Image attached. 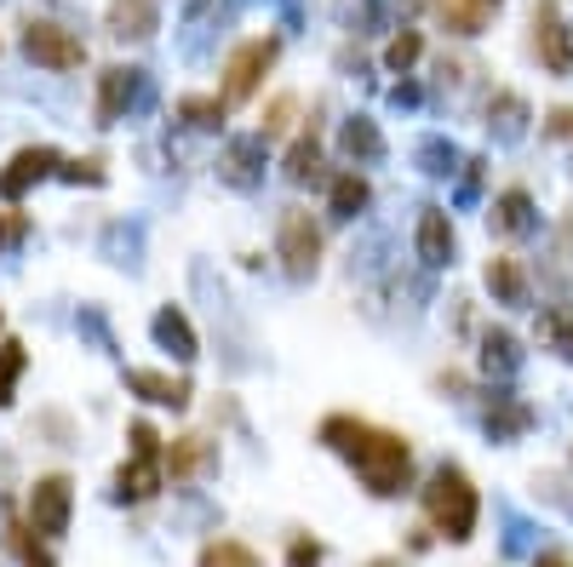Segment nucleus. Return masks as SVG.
<instances>
[{
	"instance_id": "38",
	"label": "nucleus",
	"mask_w": 573,
	"mask_h": 567,
	"mask_svg": "<svg viewBox=\"0 0 573 567\" xmlns=\"http://www.w3.org/2000/svg\"><path fill=\"white\" fill-rule=\"evenodd\" d=\"M132 453H161V436H155V424H132Z\"/></svg>"
},
{
	"instance_id": "7",
	"label": "nucleus",
	"mask_w": 573,
	"mask_h": 567,
	"mask_svg": "<svg viewBox=\"0 0 573 567\" xmlns=\"http://www.w3.org/2000/svg\"><path fill=\"white\" fill-rule=\"evenodd\" d=\"M533 47L551 75H573V35L556 12V0H533Z\"/></svg>"
},
{
	"instance_id": "40",
	"label": "nucleus",
	"mask_w": 573,
	"mask_h": 567,
	"mask_svg": "<svg viewBox=\"0 0 573 567\" xmlns=\"http://www.w3.org/2000/svg\"><path fill=\"white\" fill-rule=\"evenodd\" d=\"M551 132L556 138H573V110H551Z\"/></svg>"
},
{
	"instance_id": "13",
	"label": "nucleus",
	"mask_w": 573,
	"mask_h": 567,
	"mask_svg": "<svg viewBox=\"0 0 573 567\" xmlns=\"http://www.w3.org/2000/svg\"><path fill=\"white\" fill-rule=\"evenodd\" d=\"M161 482H166V464H161V453H139L132 464H121V476H115L121 498H132V505H144V498H155V493H161Z\"/></svg>"
},
{
	"instance_id": "26",
	"label": "nucleus",
	"mask_w": 573,
	"mask_h": 567,
	"mask_svg": "<svg viewBox=\"0 0 573 567\" xmlns=\"http://www.w3.org/2000/svg\"><path fill=\"white\" fill-rule=\"evenodd\" d=\"M327 207H332V218H356V213L367 207V178H356V173L332 178V189H327Z\"/></svg>"
},
{
	"instance_id": "6",
	"label": "nucleus",
	"mask_w": 573,
	"mask_h": 567,
	"mask_svg": "<svg viewBox=\"0 0 573 567\" xmlns=\"http://www.w3.org/2000/svg\"><path fill=\"white\" fill-rule=\"evenodd\" d=\"M70 505H75V482L70 476H41L29 487V527L41 539H63L70 533Z\"/></svg>"
},
{
	"instance_id": "24",
	"label": "nucleus",
	"mask_w": 573,
	"mask_h": 567,
	"mask_svg": "<svg viewBox=\"0 0 573 567\" xmlns=\"http://www.w3.org/2000/svg\"><path fill=\"white\" fill-rule=\"evenodd\" d=\"M528 424H533V413H528L522 402H511V395H499V402L488 408V436H493V442H511V436H522Z\"/></svg>"
},
{
	"instance_id": "20",
	"label": "nucleus",
	"mask_w": 573,
	"mask_h": 567,
	"mask_svg": "<svg viewBox=\"0 0 573 567\" xmlns=\"http://www.w3.org/2000/svg\"><path fill=\"white\" fill-rule=\"evenodd\" d=\"M488 292L499 298V305H528V276H522V264L511 252L488 258Z\"/></svg>"
},
{
	"instance_id": "31",
	"label": "nucleus",
	"mask_w": 573,
	"mask_h": 567,
	"mask_svg": "<svg viewBox=\"0 0 573 567\" xmlns=\"http://www.w3.org/2000/svg\"><path fill=\"white\" fill-rule=\"evenodd\" d=\"M419 166H424L430 178H448L453 166H464V161L453 155V144H448V138H424V144H419Z\"/></svg>"
},
{
	"instance_id": "37",
	"label": "nucleus",
	"mask_w": 573,
	"mask_h": 567,
	"mask_svg": "<svg viewBox=\"0 0 573 567\" xmlns=\"http://www.w3.org/2000/svg\"><path fill=\"white\" fill-rule=\"evenodd\" d=\"M477 189H482V161H464V178H459V202L470 207V202H477Z\"/></svg>"
},
{
	"instance_id": "30",
	"label": "nucleus",
	"mask_w": 573,
	"mask_h": 567,
	"mask_svg": "<svg viewBox=\"0 0 573 567\" xmlns=\"http://www.w3.org/2000/svg\"><path fill=\"white\" fill-rule=\"evenodd\" d=\"M7 545L18 550V561H23V567H58V561H52V550H47L41 539H29V527H23V522H12V527H7Z\"/></svg>"
},
{
	"instance_id": "23",
	"label": "nucleus",
	"mask_w": 573,
	"mask_h": 567,
	"mask_svg": "<svg viewBox=\"0 0 573 567\" xmlns=\"http://www.w3.org/2000/svg\"><path fill=\"white\" fill-rule=\"evenodd\" d=\"M282 173L293 178V184H316L321 178V144H316V126L298 138L293 150H287V161H282Z\"/></svg>"
},
{
	"instance_id": "12",
	"label": "nucleus",
	"mask_w": 573,
	"mask_h": 567,
	"mask_svg": "<svg viewBox=\"0 0 573 567\" xmlns=\"http://www.w3.org/2000/svg\"><path fill=\"white\" fill-rule=\"evenodd\" d=\"M161 23V0H110V35L115 41H150Z\"/></svg>"
},
{
	"instance_id": "19",
	"label": "nucleus",
	"mask_w": 573,
	"mask_h": 567,
	"mask_svg": "<svg viewBox=\"0 0 573 567\" xmlns=\"http://www.w3.org/2000/svg\"><path fill=\"white\" fill-rule=\"evenodd\" d=\"M161 464H166V476H173V482H190V476H201L213 464V442L207 436H178L173 447L161 453Z\"/></svg>"
},
{
	"instance_id": "35",
	"label": "nucleus",
	"mask_w": 573,
	"mask_h": 567,
	"mask_svg": "<svg viewBox=\"0 0 573 567\" xmlns=\"http://www.w3.org/2000/svg\"><path fill=\"white\" fill-rule=\"evenodd\" d=\"M58 178H70V184H104V161H63L58 166Z\"/></svg>"
},
{
	"instance_id": "28",
	"label": "nucleus",
	"mask_w": 573,
	"mask_h": 567,
	"mask_svg": "<svg viewBox=\"0 0 573 567\" xmlns=\"http://www.w3.org/2000/svg\"><path fill=\"white\" fill-rule=\"evenodd\" d=\"M539 339H545L556 355H573V316L562 305H551L545 316H539Z\"/></svg>"
},
{
	"instance_id": "32",
	"label": "nucleus",
	"mask_w": 573,
	"mask_h": 567,
	"mask_svg": "<svg viewBox=\"0 0 573 567\" xmlns=\"http://www.w3.org/2000/svg\"><path fill=\"white\" fill-rule=\"evenodd\" d=\"M419 52H424V41H419V29H401V35H396V41L385 47V63H390L396 75H408L413 63H419Z\"/></svg>"
},
{
	"instance_id": "2",
	"label": "nucleus",
	"mask_w": 573,
	"mask_h": 567,
	"mask_svg": "<svg viewBox=\"0 0 573 567\" xmlns=\"http://www.w3.org/2000/svg\"><path fill=\"white\" fill-rule=\"evenodd\" d=\"M424 511H430V527L442 533V539L464 545L470 533H477L482 498H477V487H470V476L459 471V464H442V471L430 476V487H424Z\"/></svg>"
},
{
	"instance_id": "41",
	"label": "nucleus",
	"mask_w": 573,
	"mask_h": 567,
	"mask_svg": "<svg viewBox=\"0 0 573 567\" xmlns=\"http://www.w3.org/2000/svg\"><path fill=\"white\" fill-rule=\"evenodd\" d=\"M533 567H573L562 550H545V556H533Z\"/></svg>"
},
{
	"instance_id": "1",
	"label": "nucleus",
	"mask_w": 573,
	"mask_h": 567,
	"mask_svg": "<svg viewBox=\"0 0 573 567\" xmlns=\"http://www.w3.org/2000/svg\"><path fill=\"white\" fill-rule=\"evenodd\" d=\"M321 442L332 453H345L356 464V476L367 482V493H401L413 482V447L396 436V430H379V424H367V419H350V413H332L321 419Z\"/></svg>"
},
{
	"instance_id": "42",
	"label": "nucleus",
	"mask_w": 573,
	"mask_h": 567,
	"mask_svg": "<svg viewBox=\"0 0 573 567\" xmlns=\"http://www.w3.org/2000/svg\"><path fill=\"white\" fill-rule=\"evenodd\" d=\"M567 511H573V498H567Z\"/></svg>"
},
{
	"instance_id": "5",
	"label": "nucleus",
	"mask_w": 573,
	"mask_h": 567,
	"mask_svg": "<svg viewBox=\"0 0 573 567\" xmlns=\"http://www.w3.org/2000/svg\"><path fill=\"white\" fill-rule=\"evenodd\" d=\"M23 52H29V63H41V70H81L86 63V47L52 18H29L23 23Z\"/></svg>"
},
{
	"instance_id": "21",
	"label": "nucleus",
	"mask_w": 573,
	"mask_h": 567,
	"mask_svg": "<svg viewBox=\"0 0 573 567\" xmlns=\"http://www.w3.org/2000/svg\"><path fill=\"white\" fill-rule=\"evenodd\" d=\"M345 155L356 161V166H379L385 161V132L367 121V115H356V121H345Z\"/></svg>"
},
{
	"instance_id": "16",
	"label": "nucleus",
	"mask_w": 573,
	"mask_h": 567,
	"mask_svg": "<svg viewBox=\"0 0 573 567\" xmlns=\"http://www.w3.org/2000/svg\"><path fill=\"white\" fill-rule=\"evenodd\" d=\"M488 218H493L499 236H533V229H539V213H533V195L528 189H504Z\"/></svg>"
},
{
	"instance_id": "36",
	"label": "nucleus",
	"mask_w": 573,
	"mask_h": 567,
	"mask_svg": "<svg viewBox=\"0 0 573 567\" xmlns=\"http://www.w3.org/2000/svg\"><path fill=\"white\" fill-rule=\"evenodd\" d=\"M287 567H321V545L316 539H293L287 545Z\"/></svg>"
},
{
	"instance_id": "17",
	"label": "nucleus",
	"mask_w": 573,
	"mask_h": 567,
	"mask_svg": "<svg viewBox=\"0 0 573 567\" xmlns=\"http://www.w3.org/2000/svg\"><path fill=\"white\" fill-rule=\"evenodd\" d=\"M482 373H488V379H516V373H522V344H516L504 327H488V332H482Z\"/></svg>"
},
{
	"instance_id": "33",
	"label": "nucleus",
	"mask_w": 573,
	"mask_h": 567,
	"mask_svg": "<svg viewBox=\"0 0 573 567\" xmlns=\"http://www.w3.org/2000/svg\"><path fill=\"white\" fill-rule=\"evenodd\" d=\"M556 264H551V281L556 287H567L573 281V218H562V229H556V252H551Z\"/></svg>"
},
{
	"instance_id": "4",
	"label": "nucleus",
	"mask_w": 573,
	"mask_h": 567,
	"mask_svg": "<svg viewBox=\"0 0 573 567\" xmlns=\"http://www.w3.org/2000/svg\"><path fill=\"white\" fill-rule=\"evenodd\" d=\"M276 52H282L276 35H258V41H242V47H235L229 63H224V104H247V97L264 86V75H269V63H276Z\"/></svg>"
},
{
	"instance_id": "8",
	"label": "nucleus",
	"mask_w": 573,
	"mask_h": 567,
	"mask_svg": "<svg viewBox=\"0 0 573 567\" xmlns=\"http://www.w3.org/2000/svg\"><path fill=\"white\" fill-rule=\"evenodd\" d=\"M218 178L229 189H258L264 184V132L253 138H229L224 155H218Z\"/></svg>"
},
{
	"instance_id": "39",
	"label": "nucleus",
	"mask_w": 573,
	"mask_h": 567,
	"mask_svg": "<svg viewBox=\"0 0 573 567\" xmlns=\"http://www.w3.org/2000/svg\"><path fill=\"white\" fill-rule=\"evenodd\" d=\"M12 241H23V213H0V247H12Z\"/></svg>"
},
{
	"instance_id": "14",
	"label": "nucleus",
	"mask_w": 573,
	"mask_h": 567,
	"mask_svg": "<svg viewBox=\"0 0 573 567\" xmlns=\"http://www.w3.org/2000/svg\"><path fill=\"white\" fill-rule=\"evenodd\" d=\"M493 12H499V0H436V18H442L448 35H482Z\"/></svg>"
},
{
	"instance_id": "27",
	"label": "nucleus",
	"mask_w": 573,
	"mask_h": 567,
	"mask_svg": "<svg viewBox=\"0 0 573 567\" xmlns=\"http://www.w3.org/2000/svg\"><path fill=\"white\" fill-rule=\"evenodd\" d=\"M195 567H264V561H258V550H247L242 539H213L207 550H201Z\"/></svg>"
},
{
	"instance_id": "34",
	"label": "nucleus",
	"mask_w": 573,
	"mask_h": 567,
	"mask_svg": "<svg viewBox=\"0 0 573 567\" xmlns=\"http://www.w3.org/2000/svg\"><path fill=\"white\" fill-rule=\"evenodd\" d=\"M293 110H298L293 97H276V104L264 110V121H258V132H264V144H269V138H282V132L293 126Z\"/></svg>"
},
{
	"instance_id": "15",
	"label": "nucleus",
	"mask_w": 573,
	"mask_h": 567,
	"mask_svg": "<svg viewBox=\"0 0 573 567\" xmlns=\"http://www.w3.org/2000/svg\"><path fill=\"white\" fill-rule=\"evenodd\" d=\"M419 258L430 264V270L453 264V224H448L442 207H424V213H419Z\"/></svg>"
},
{
	"instance_id": "29",
	"label": "nucleus",
	"mask_w": 573,
	"mask_h": 567,
	"mask_svg": "<svg viewBox=\"0 0 573 567\" xmlns=\"http://www.w3.org/2000/svg\"><path fill=\"white\" fill-rule=\"evenodd\" d=\"M23 344L18 339H0V408L12 402V390H18V379H23Z\"/></svg>"
},
{
	"instance_id": "3",
	"label": "nucleus",
	"mask_w": 573,
	"mask_h": 567,
	"mask_svg": "<svg viewBox=\"0 0 573 567\" xmlns=\"http://www.w3.org/2000/svg\"><path fill=\"white\" fill-rule=\"evenodd\" d=\"M276 252H282V270L293 281H310L316 264H321V229L305 207H287L282 213V229H276Z\"/></svg>"
},
{
	"instance_id": "18",
	"label": "nucleus",
	"mask_w": 573,
	"mask_h": 567,
	"mask_svg": "<svg viewBox=\"0 0 573 567\" xmlns=\"http://www.w3.org/2000/svg\"><path fill=\"white\" fill-rule=\"evenodd\" d=\"M150 332H155V344H161V350H173L178 361H195V355H201V344H195V327H190V321H184V310H173V305H166V310H155Z\"/></svg>"
},
{
	"instance_id": "10",
	"label": "nucleus",
	"mask_w": 573,
	"mask_h": 567,
	"mask_svg": "<svg viewBox=\"0 0 573 567\" xmlns=\"http://www.w3.org/2000/svg\"><path fill=\"white\" fill-rule=\"evenodd\" d=\"M126 390L144 395L155 408H190V379H173V373H155V367H126Z\"/></svg>"
},
{
	"instance_id": "9",
	"label": "nucleus",
	"mask_w": 573,
	"mask_h": 567,
	"mask_svg": "<svg viewBox=\"0 0 573 567\" xmlns=\"http://www.w3.org/2000/svg\"><path fill=\"white\" fill-rule=\"evenodd\" d=\"M58 166H63V155H58V150H47V144H35V150H18V155H12V166L0 173V189H7V202H23V195H29V184L52 178Z\"/></svg>"
},
{
	"instance_id": "11",
	"label": "nucleus",
	"mask_w": 573,
	"mask_h": 567,
	"mask_svg": "<svg viewBox=\"0 0 573 567\" xmlns=\"http://www.w3.org/2000/svg\"><path fill=\"white\" fill-rule=\"evenodd\" d=\"M139 92H144V75H139V70H121V63H115V70L98 75V126H115L121 110H126Z\"/></svg>"
},
{
	"instance_id": "25",
	"label": "nucleus",
	"mask_w": 573,
	"mask_h": 567,
	"mask_svg": "<svg viewBox=\"0 0 573 567\" xmlns=\"http://www.w3.org/2000/svg\"><path fill=\"white\" fill-rule=\"evenodd\" d=\"M224 97H178V121L195 126V132H218L224 126Z\"/></svg>"
},
{
	"instance_id": "22",
	"label": "nucleus",
	"mask_w": 573,
	"mask_h": 567,
	"mask_svg": "<svg viewBox=\"0 0 573 567\" xmlns=\"http://www.w3.org/2000/svg\"><path fill=\"white\" fill-rule=\"evenodd\" d=\"M488 126H493V138L499 144H516L522 132H528V104L516 92H493V104H488Z\"/></svg>"
}]
</instances>
